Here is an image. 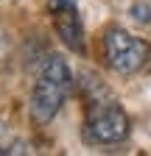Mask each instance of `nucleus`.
Returning <instances> with one entry per match:
<instances>
[{"label":"nucleus","mask_w":151,"mask_h":156,"mask_svg":"<svg viewBox=\"0 0 151 156\" xmlns=\"http://www.w3.org/2000/svg\"><path fill=\"white\" fill-rule=\"evenodd\" d=\"M67 92H70V67H67V62L62 56L50 53L42 62L36 84L31 89V103H28L31 120L36 126H48L59 114Z\"/></svg>","instance_id":"f257e3e1"},{"label":"nucleus","mask_w":151,"mask_h":156,"mask_svg":"<svg viewBox=\"0 0 151 156\" xmlns=\"http://www.w3.org/2000/svg\"><path fill=\"white\" fill-rule=\"evenodd\" d=\"M131 131V123H129V114L112 103L109 98L106 101H98V103H90V114L84 120V142L90 145H115V142H123Z\"/></svg>","instance_id":"f03ea898"},{"label":"nucleus","mask_w":151,"mask_h":156,"mask_svg":"<svg viewBox=\"0 0 151 156\" xmlns=\"http://www.w3.org/2000/svg\"><path fill=\"white\" fill-rule=\"evenodd\" d=\"M104 56L109 67L120 75H134L140 73L148 58H151V45L140 36H131L123 28H109L104 34Z\"/></svg>","instance_id":"7ed1b4c3"},{"label":"nucleus","mask_w":151,"mask_h":156,"mask_svg":"<svg viewBox=\"0 0 151 156\" xmlns=\"http://www.w3.org/2000/svg\"><path fill=\"white\" fill-rule=\"evenodd\" d=\"M50 17H53V28L59 34V39L64 42V48L81 56L87 50V45H84V25H81V17H79L76 3L50 9Z\"/></svg>","instance_id":"20e7f679"},{"label":"nucleus","mask_w":151,"mask_h":156,"mask_svg":"<svg viewBox=\"0 0 151 156\" xmlns=\"http://www.w3.org/2000/svg\"><path fill=\"white\" fill-rule=\"evenodd\" d=\"M6 153H31V145L25 140H20V136H14L0 123V156H6Z\"/></svg>","instance_id":"39448f33"},{"label":"nucleus","mask_w":151,"mask_h":156,"mask_svg":"<svg viewBox=\"0 0 151 156\" xmlns=\"http://www.w3.org/2000/svg\"><path fill=\"white\" fill-rule=\"evenodd\" d=\"M131 14H134V20H137V23H143V25L151 23V9H148V6H134V9H131Z\"/></svg>","instance_id":"423d86ee"},{"label":"nucleus","mask_w":151,"mask_h":156,"mask_svg":"<svg viewBox=\"0 0 151 156\" xmlns=\"http://www.w3.org/2000/svg\"><path fill=\"white\" fill-rule=\"evenodd\" d=\"M70 3H76V0H50V3H48V11L50 9H59V6H70Z\"/></svg>","instance_id":"0eeeda50"}]
</instances>
